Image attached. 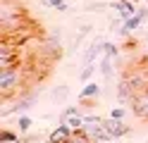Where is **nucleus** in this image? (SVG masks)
Returning <instances> with one entry per match:
<instances>
[{"instance_id": "f257e3e1", "label": "nucleus", "mask_w": 148, "mask_h": 143, "mask_svg": "<svg viewBox=\"0 0 148 143\" xmlns=\"http://www.w3.org/2000/svg\"><path fill=\"white\" fill-rule=\"evenodd\" d=\"M29 69L31 62H19L10 67V69H0V91H3V100H12V95L24 86L26 88V79H29Z\"/></svg>"}, {"instance_id": "f03ea898", "label": "nucleus", "mask_w": 148, "mask_h": 143, "mask_svg": "<svg viewBox=\"0 0 148 143\" xmlns=\"http://www.w3.org/2000/svg\"><path fill=\"white\" fill-rule=\"evenodd\" d=\"M0 26H3V38L12 36L22 29L31 26L26 22V10L19 3H12V0H3V7H0Z\"/></svg>"}, {"instance_id": "7ed1b4c3", "label": "nucleus", "mask_w": 148, "mask_h": 143, "mask_svg": "<svg viewBox=\"0 0 148 143\" xmlns=\"http://www.w3.org/2000/svg\"><path fill=\"white\" fill-rule=\"evenodd\" d=\"M124 79L132 83L134 93L146 91V88H148V64H146V62H138V64H134V67H129V69L124 72Z\"/></svg>"}, {"instance_id": "20e7f679", "label": "nucleus", "mask_w": 148, "mask_h": 143, "mask_svg": "<svg viewBox=\"0 0 148 143\" xmlns=\"http://www.w3.org/2000/svg\"><path fill=\"white\" fill-rule=\"evenodd\" d=\"M14 64H19V43L3 38V43H0V69H10Z\"/></svg>"}, {"instance_id": "39448f33", "label": "nucleus", "mask_w": 148, "mask_h": 143, "mask_svg": "<svg viewBox=\"0 0 148 143\" xmlns=\"http://www.w3.org/2000/svg\"><path fill=\"white\" fill-rule=\"evenodd\" d=\"M129 105H132V112L136 114L138 119L148 122V88L134 93V98H132V103H129Z\"/></svg>"}, {"instance_id": "423d86ee", "label": "nucleus", "mask_w": 148, "mask_h": 143, "mask_svg": "<svg viewBox=\"0 0 148 143\" xmlns=\"http://www.w3.org/2000/svg\"><path fill=\"white\" fill-rule=\"evenodd\" d=\"M36 105V93H24L22 98H17V103H12L10 107H3V117H7V114H14V112H26L29 107H34Z\"/></svg>"}, {"instance_id": "0eeeda50", "label": "nucleus", "mask_w": 148, "mask_h": 143, "mask_svg": "<svg viewBox=\"0 0 148 143\" xmlns=\"http://www.w3.org/2000/svg\"><path fill=\"white\" fill-rule=\"evenodd\" d=\"M100 53H105V41H93L86 50H84V55H81V67H86V64H93L96 62V57L100 55Z\"/></svg>"}, {"instance_id": "6e6552de", "label": "nucleus", "mask_w": 148, "mask_h": 143, "mask_svg": "<svg viewBox=\"0 0 148 143\" xmlns=\"http://www.w3.org/2000/svg\"><path fill=\"white\" fill-rule=\"evenodd\" d=\"M72 133H74V129L69 127V124H67V122H60L58 127H55V129L50 131V136H48V143H67Z\"/></svg>"}, {"instance_id": "1a4fd4ad", "label": "nucleus", "mask_w": 148, "mask_h": 143, "mask_svg": "<svg viewBox=\"0 0 148 143\" xmlns=\"http://www.w3.org/2000/svg\"><path fill=\"white\" fill-rule=\"evenodd\" d=\"M41 55H43V60H58V57L62 55V45L58 38H48V41H43L41 45Z\"/></svg>"}, {"instance_id": "9d476101", "label": "nucleus", "mask_w": 148, "mask_h": 143, "mask_svg": "<svg viewBox=\"0 0 148 143\" xmlns=\"http://www.w3.org/2000/svg\"><path fill=\"white\" fill-rule=\"evenodd\" d=\"M105 129L110 131V136H112V138H122V136H127V133L132 131V129L124 124V119H115V117L105 119Z\"/></svg>"}, {"instance_id": "9b49d317", "label": "nucleus", "mask_w": 148, "mask_h": 143, "mask_svg": "<svg viewBox=\"0 0 148 143\" xmlns=\"http://www.w3.org/2000/svg\"><path fill=\"white\" fill-rule=\"evenodd\" d=\"M132 98H134V88H132V83L122 76L119 83H117V103L119 105H127V103H132Z\"/></svg>"}, {"instance_id": "f8f14e48", "label": "nucleus", "mask_w": 148, "mask_h": 143, "mask_svg": "<svg viewBox=\"0 0 148 143\" xmlns=\"http://www.w3.org/2000/svg\"><path fill=\"white\" fill-rule=\"evenodd\" d=\"M146 19H148V7H141L134 17H129L127 22H124V29H127L129 34H132V31H138V29H141V24L146 22Z\"/></svg>"}, {"instance_id": "ddd939ff", "label": "nucleus", "mask_w": 148, "mask_h": 143, "mask_svg": "<svg viewBox=\"0 0 148 143\" xmlns=\"http://www.w3.org/2000/svg\"><path fill=\"white\" fill-rule=\"evenodd\" d=\"M69 98V86L67 83H58V86H53V91H50V100L53 103H67Z\"/></svg>"}, {"instance_id": "4468645a", "label": "nucleus", "mask_w": 148, "mask_h": 143, "mask_svg": "<svg viewBox=\"0 0 148 143\" xmlns=\"http://www.w3.org/2000/svg\"><path fill=\"white\" fill-rule=\"evenodd\" d=\"M98 95H100V83L88 81V83H84V88H81L79 98H81V100H93V98H98Z\"/></svg>"}, {"instance_id": "2eb2a0df", "label": "nucleus", "mask_w": 148, "mask_h": 143, "mask_svg": "<svg viewBox=\"0 0 148 143\" xmlns=\"http://www.w3.org/2000/svg\"><path fill=\"white\" fill-rule=\"evenodd\" d=\"M100 74H103L105 79H112V57L110 55L100 57Z\"/></svg>"}, {"instance_id": "dca6fc26", "label": "nucleus", "mask_w": 148, "mask_h": 143, "mask_svg": "<svg viewBox=\"0 0 148 143\" xmlns=\"http://www.w3.org/2000/svg\"><path fill=\"white\" fill-rule=\"evenodd\" d=\"M31 127H34V119H31V117H29V114H26V112H24V114L19 112V117H17V129L26 133V131H29Z\"/></svg>"}, {"instance_id": "f3484780", "label": "nucleus", "mask_w": 148, "mask_h": 143, "mask_svg": "<svg viewBox=\"0 0 148 143\" xmlns=\"http://www.w3.org/2000/svg\"><path fill=\"white\" fill-rule=\"evenodd\" d=\"M74 114H84V112H81V107H77V105H67V107L62 110V114H60V122H67Z\"/></svg>"}, {"instance_id": "a211bd4d", "label": "nucleus", "mask_w": 148, "mask_h": 143, "mask_svg": "<svg viewBox=\"0 0 148 143\" xmlns=\"http://www.w3.org/2000/svg\"><path fill=\"white\" fill-rule=\"evenodd\" d=\"M67 143H93V141H91V138H88L81 129H77V131H74L72 136H69V141H67Z\"/></svg>"}, {"instance_id": "6ab92c4d", "label": "nucleus", "mask_w": 148, "mask_h": 143, "mask_svg": "<svg viewBox=\"0 0 148 143\" xmlns=\"http://www.w3.org/2000/svg\"><path fill=\"white\" fill-rule=\"evenodd\" d=\"M93 74H96V64H86L84 69H81V74H79V79L84 81V83H88V81H91V76H93Z\"/></svg>"}, {"instance_id": "aec40b11", "label": "nucleus", "mask_w": 148, "mask_h": 143, "mask_svg": "<svg viewBox=\"0 0 148 143\" xmlns=\"http://www.w3.org/2000/svg\"><path fill=\"white\" fill-rule=\"evenodd\" d=\"M0 143H19V138L14 136V131L3 129V131H0Z\"/></svg>"}, {"instance_id": "412c9836", "label": "nucleus", "mask_w": 148, "mask_h": 143, "mask_svg": "<svg viewBox=\"0 0 148 143\" xmlns=\"http://www.w3.org/2000/svg\"><path fill=\"white\" fill-rule=\"evenodd\" d=\"M67 124H69L74 131L81 129V127H84V114H74V117H69V119H67Z\"/></svg>"}, {"instance_id": "4be33fe9", "label": "nucleus", "mask_w": 148, "mask_h": 143, "mask_svg": "<svg viewBox=\"0 0 148 143\" xmlns=\"http://www.w3.org/2000/svg\"><path fill=\"white\" fill-rule=\"evenodd\" d=\"M48 3H50L53 10H58V12H67V7H69L64 0H48Z\"/></svg>"}, {"instance_id": "5701e85b", "label": "nucleus", "mask_w": 148, "mask_h": 143, "mask_svg": "<svg viewBox=\"0 0 148 143\" xmlns=\"http://www.w3.org/2000/svg\"><path fill=\"white\" fill-rule=\"evenodd\" d=\"M110 117H115V119H124V107H122V105H119V107H112Z\"/></svg>"}, {"instance_id": "b1692460", "label": "nucleus", "mask_w": 148, "mask_h": 143, "mask_svg": "<svg viewBox=\"0 0 148 143\" xmlns=\"http://www.w3.org/2000/svg\"><path fill=\"white\" fill-rule=\"evenodd\" d=\"M86 10H88V12H103L105 5H103V3H93V5H88Z\"/></svg>"}, {"instance_id": "393cba45", "label": "nucleus", "mask_w": 148, "mask_h": 143, "mask_svg": "<svg viewBox=\"0 0 148 143\" xmlns=\"http://www.w3.org/2000/svg\"><path fill=\"white\" fill-rule=\"evenodd\" d=\"M105 55H110V57H115V55H117V48H115L112 43H105Z\"/></svg>"}, {"instance_id": "a878e982", "label": "nucleus", "mask_w": 148, "mask_h": 143, "mask_svg": "<svg viewBox=\"0 0 148 143\" xmlns=\"http://www.w3.org/2000/svg\"><path fill=\"white\" fill-rule=\"evenodd\" d=\"M108 143H110V141H108Z\"/></svg>"}]
</instances>
